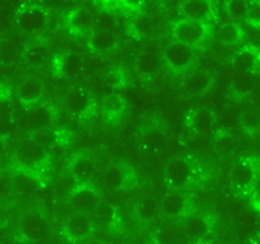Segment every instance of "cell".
<instances>
[{"instance_id": "obj_1", "label": "cell", "mask_w": 260, "mask_h": 244, "mask_svg": "<svg viewBox=\"0 0 260 244\" xmlns=\"http://www.w3.org/2000/svg\"><path fill=\"white\" fill-rule=\"evenodd\" d=\"M195 55H197L195 46L173 41L161 49V64L171 73H182L193 65Z\"/></svg>"}, {"instance_id": "obj_2", "label": "cell", "mask_w": 260, "mask_h": 244, "mask_svg": "<svg viewBox=\"0 0 260 244\" xmlns=\"http://www.w3.org/2000/svg\"><path fill=\"white\" fill-rule=\"evenodd\" d=\"M13 20L16 29L23 35H41L47 26V12L38 4H21Z\"/></svg>"}, {"instance_id": "obj_3", "label": "cell", "mask_w": 260, "mask_h": 244, "mask_svg": "<svg viewBox=\"0 0 260 244\" xmlns=\"http://www.w3.org/2000/svg\"><path fill=\"white\" fill-rule=\"evenodd\" d=\"M169 33L173 41H179V43L199 47L203 41L207 39L210 33V26H208V21L185 20L179 16L177 20L171 23Z\"/></svg>"}, {"instance_id": "obj_4", "label": "cell", "mask_w": 260, "mask_h": 244, "mask_svg": "<svg viewBox=\"0 0 260 244\" xmlns=\"http://www.w3.org/2000/svg\"><path fill=\"white\" fill-rule=\"evenodd\" d=\"M258 179V160L242 158L230 169V181L239 192H249Z\"/></svg>"}, {"instance_id": "obj_5", "label": "cell", "mask_w": 260, "mask_h": 244, "mask_svg": "<svg viewBox=\"0 0 260 244\" xmlns=\"http://www.w3.org/2000/svg\"><path fill=\"white\" fill-rule=\"evenodd\" d=\"M65 197H67L69 203L75 210L91 214V211L100 205L101 189L93 186V182H89V184H78L77 182L67 194H65Z\"/></svg>"}, {"instance_id": "obj_6", "label": "cell", "mask_w": 260, "mask_h": 244, "mask_svg": "<svg viewBox=\"0 0 260 244\" xmlns=\"http://www.w3.org/2000/svg\"><path fill=\"white\" fill-rule=\"evenodd\" d=\"M193 176L192 161L185 157H174L166 161L162 177L171 189H184Z\"/></svg>"}, {"instance_id": "obj_7", "label": "cell", "mask_w": 260, "mask_h": 244, "mask_svg": "<svg viewBox=\"0 0 260 244\" xmlns=\"http://www.w3.org/2000/svg\"><path fill=\"white\" fill-rule=\"evenodd\" d=\"M181 226L184 233L189 236L190 239H202L211 233V230H213V226H215V220L208 214L189 208L181 217Z\"/></svg>"}, {"instance_id": "obj_8", "label": "cell", "mask_w": 260, "mask_h": 244, "mask_svg": "<svg viewBox=\"0 0 260 244\" xmlns=\"http://www.w3.org/2000/svg\"><path fill=\"white\" fill-rule=\"evenodd\" d=\"M230 67L236 73H254L260 72V47L255 44H244L230 59Z\"/></svg>"}, {"instance_id": "obj_9", "label": "cell", "mask_w": 260, "mask_h": 244, "mask_svg": "<svg viewBox=\"0 0 260 244\" xmlns=\"http://www.w3.org/2000/svg\"><path fill=\"white\" fill-rule=\"evenodd\" d=\"M65 171H67V176H70L75 182L89 184V182H93L96 166L89 155L75 153L69 158L67 165H65Z\"/></svg>"}, {"instance_id": "obj_10", "label": "cell", "mask_w": 260, "mask_h": 244, "mask_svg": "<svg viewBox=\"0 0 260 244\" xmlns=\"http://www.w3.org/2000/svg\"><path fill=\"white\" fill-rule=\"evenodd\" d=\"M63 108L70 112L73 117L85 119L93 111V100L85 88H70L63 96Z\"/></svg>"}, {"instance_id": "obj_11", "label": "cell", "mask_w": 260, "mask_h": 244, "mask_svg": "<svg viewBox=\"0 0 260 244\" xmlns=\"http://www.w3.org/2000/svg\"><path fill=\"white\" fill-rule=\"evenodd\" d=\"M93 220L91 215H88L86 211H78L75 210V214H72L63 225V234L65 238H69L70 241H80L86 238L93 230Z\"/></svg>"}, {"instance_id": "obj_12", "label": "cell", "mask_w": 260, "mask_h": 244, "mask_svg": "<svg viewBox=\"0 0 260 244\" xmlns=\"http://www.w3.org/2000/svg\"><path fill=\"white\" fill-rule=\"evenodd\" d=\"M177 10L181 18L208 21L215 13V5L213 0H181Z\"/></svg>"}, {"instance_id": "obj_13", "label": "cell", "mask_w": 260, "mask_h": 244, "mask_svg": "<svg viewBox=\"0 0 260 244\" xmlns=\"http://www.w3.org/2000/svg\"><path fill=\"white\" fill-rule=\"evenodd\" d=\"M189 208V197L182 189H169L159 199V210L166 217H182Z\"/></svg>"}, {"instance_id": "obj_14", "label": "cell", "mask_w": 260, "mask_h": 244, "mask_svg": "<svg viewBox=\"0 0 260 244\" xmlns=\"http://www.w3.org/2000/svg\"><path fill=\"white\" fill-rule=\"evenodd\" d=\"M20 234L26 241H43L47 236V222L43 215H39L38 211H31V214L24 215L20 222Z\"/></svg>"}, {"instance_id": "obj_15", "label": "cell", "mask_w": 260, "mask_h": 244, "mask_svg": "<svg viewBox=\"0 0 260 244\" xmlns=\"http://www.w3.org/2000/svg\"><path fill=\"white\" fill-rule=\"evenodd\" d=\"M128 179L130 171L127 169V166L122 165V163H114V165H109L103 171L98 187L101 191H117L127 186Z\"/></svg>"}, {"instance_id": "obj_16", "label": "cell", "mask_w": 260, "mask_h": 244, "mask_svg": "<svg viewBox=\"0 0 260 244\" xmlns=\"http://www.w3.org/2000/svg\"><path fill=\"white\" fill-rule=\"evenodd\" d=\"M63 23L72 35H85L94 29V15L86 8H73L65 15Z\"/></svg>"}, {"instance_id": "obj_17", "label": "cell", "mask_w": 260, "mask_h": 244, "mask_svg": "<svg viewBox=\"0 0 260 244\" xmlns=\"http://www.w3.org/2000/svg\"><path fill=\"white\" fill-rule=\"evenodd\" d=\"M116 46V35L112 29H91L86 38V47L93 54H104L109 52Z\"/></svg>"}, {"instance_id": "obj_18", "label": "cell", "mask_w": 260, "mask_h": 244, "mask_svg": "<svg viewBox=\"0 0 260 244\" xmlns=\"http://www.w3.org/2000/svg\"><path fill=\"white\" fill-rule=\"evenodd\" d=\"M185 122L195 134H210L215 127L216 117L213 111H210L208 108H199L187 114Z\"/></svg>"}, {"instance_id": "obj_19", "label": "cell", "mask_w": 260, "mask_h": 244, "mask_svg": "<svg viewBox=\"0 0 260 244\" xmlns=\"http://www.w3.org/2000/svg\"><path fill=\"white\" fill-rule=\"evenodd\" d=\"M24 119H26L28 126L35 130H46L51 127L52 122V111L44 103H35L26 108L24 112Z\"/></svg>"}, {"instance_id": "obj_20", "label": "cell", "mask_w": 260, "mask_h": 244, "mask_svg": "<svg viewBox=\"0 0 260 244\" xmlns=\"http://www.w3.org/2000/svg\"><path fill=\"white\" fill-rule=\"evenodd\" d=\"M161 64V52L153 51V49H143L135 59V70L138 75L148 78L156 73Z\"/></svg>"}, {"instance_id": "obj_21", "label": "cell", "mask_w": 260, "mask_h": 244, "mask_svg": "<svg viewBox=\"0 0 260 244\" xmlns=\"http://www.w3.org/2000/svg\"><path fill=\"white\" fill-rule=\"evenodd\" d=\"M16 96H18L20 103L28 108V106L39 103L41 96H43V85L35 78H24L21 80L18 86H16Z\"/></svg>"}, {"instance_id": "obj_22", "label": "cell", "mask_w": 260, "mask_h": 244, "mask_svg": "<svg viewBox=\"0 0 260 244\" xmlns=\"http://www.w3.org/2000/svg\"><path fill=\"white\" fill-rule=\"evenodd\" d=\"M211 85V77L208 75L207 72H192L189 75L185 77L182 89L190 96H202L208 92V88Z\"/></svg>"}, {"instance_id": "obj_23", "label": "cell", "mask_w": 260, "mask_h": 244, "mask_svg": "<svg viewBox=\"0 0 260 244\" xmlns=\"http://www.w3.org/2000/svg\"><path fill=\"white\" fill-rule=\"evenodd\" d=\"M21 57H23L24 64L29 65V67H39V65H43L47 60L49 47L46 43H43V41H35V43L28 44L23 49Z\"/></svg>"}, {"instance_id": "obj_24", "label": "cell", "mask_w": 260, "mask_h": 244, "mask_svg": "<svg viewBox=\"0 0 260 244\" xmlns=\"http://www.w3.org/2000/svg\"><path fill=\"white\" fill-rule=\"evenodd\" d=\"M151 31V21L150 18L142 12H135L128 18L127 23V33L134 39H145Z\"/></svg>"}, {"instance_id": "obj_25", "label": "cell", "mask_w": 260, "mask_h": 244, "mask_svg": "<svg viewBox=\"0 0 260 244\" xmlns=\"http://www.w3.org/2000/svg\"><path fill=\"white\" fill-rule=\"evenodd\" d=\"M213 39L216 41L218 44H236L239 43L242 39V29H241V24L238 23H226V24H221L219 28L215 29L213 33Z\"/></svg>"}, {"instance_id": "obj_26", "label": "cell", "mask_w": 260, "mask_h": 244, "mask_svg": "<svg viewBox=\"0 0 260 244\" xmlns=\"http://www.w3.org/2000/svg\"><path fill=\"white\" fill-rule=\"evenodd\" d=\"M249 5H250V0H224L223 2V8H224V13L228 15V18L238 24L246 21Z\"/></svg>"}, {"instance_id": "obj_27", "label": "cell", "mask_w": 260, "mask_h": 244, "mask_svg": "<svg viewBox=\"0 0 260 244\" xmlns=\"http://www.w3.org/2000/svg\"><path fill=\"white\" fill-rule=\"evenodd\" d=\"M137 217L142 222H151V220L159 214V200L154 197H142L137 202Z\"/></svg>"}, {"instance_id": "obj_28", "label": "cell", "mask_w": 260, "mask_h": 244, "mask_svg": "<svg viewBox=\"0 0 260 244\" xmlns=\"http://www.w3.org/2000/svg\"><path fill=\"white\" fill-rule=\"evenodd\" d=\"M165 140H166V134L161 127H150V129H146L142 135L143 148L148 151L159 150L162 143H165Z\"/></svg>"}, {"instance_id": "obj_29", "label": "cell", "mask_w": 260, "mask_h": 244, "mask_svg": "<svg viewBox=\"0 0 260 244\" xmlns=\"http://www.w3.org/2000/svg\"><path fill=\"white\" fill-rule=\"evenodd\" d=\"M78 70H80V60L75 55L67 54L57 59V73H59L60 77H65V78L75 77Z\"/></svg>"}, {"instance_id": "obj_30", "label": "cell", "mask_w": 260, "mask_h": 244, "mask_svg": "<svg viewBox=\"0 0 260 244\" xmlns=\"http://www.w3.org/2000/svg\"><path fill=\"white\" fill-rule=\"evenodd\" d=\"M257 226V218L254 214H244L238 222H236V233L241 234V236H250L254 233Z\"/></svg>"}, {"instance_id": "obj_31", "label": "cell", "mask_w": 260, "mask_h": 244, "mask_svg": "<svg viewBox=\"0 0 260 244\" xmlns=\"http://www.w3.org/2000/svg\"><path fill=\"white\" fill-rule=\"evenodd\" d=\"M252 75L249 73H238V77H234L231 81V86L234 89V93L238 95H247L252 89Z\"/></svg>"}, {"instance_id": "obj_32", "label": "cell", "mask_w": 260, "mask_h": 244, "mask_svg": "<svg viewBox=\"0 0 260 244\" xmlns=\"http://www.w3.org/2000/svg\"><path fill=\"white\" fill-rule=\"evenodd\" d=\"M16 57H18V51H16V46L12 41L0 39V62L12 64L16 60Z\"/></svg>"}, {"instance_id": "obj_33", "label": "cell", "mask_w": 260, "mask_h": 244, "mask_svg": "<svg viewBox=\"0 0 260 244\" xmlns=\"http://www.w3.org/2000/svg\"><path fill=\"white\" fill-rule=\"evenodd\" d=\"M246 23L252 29L260 31V0H250Z\"/></svg>"}, {"instance_id": "obj_34", "label": "cell", "mask_w": 260, "mask_h": 244, "mask_svg": "<svg viewBox=\"0 0 260 244\" xmlns=\"http://www.w3.org/2000/svg\"><path fill=\"white\" fill-rule=\"evenodd\" d=\"M114 24H116V21H114V16L108 10L100 12L98 15H94V28H98V29H112Z\"/></svg>"}, {"instance_id": "obj_35", "label": "cell", "mask_w": 260, "mask_h": 244, "mask_svg": "<svg viewBox=\"0 0 260 244\" xmlns=\"http://www.w3.org/2000/svg\"><path fill=\"white\" fill-rule=\"evenodd\" d=\"M242 124L244 127H246V130H254V129H258L260 130V116H258V112L254 109V108H250L247 109L246 112L242 114Z\"/></svg>"}, {"instance_id": "obj_36", "label": "cell", "mask_w": 260, "mask_h": 244, "mask_svg": "<svg viewBox=\"0 0 260 244\" xmlns=\"http://www.w3.org/2000/svg\"><path fill=\"white\" fill-rule=\"evenodd\" d=\"M169 189H171V187H169L168 182L165 181V177H162L161 181H159V179H154V181L151 182V189H150V191H151V195H153V197L159 200Z\"/></svg>"}, {"instance_id": "obj_37", "label": "cell", "mask_w": 260, "mask_h": 244, "mask_svg": "<svg viewBox=\"0 0 260 244\" xmlns=\"http://www.w3.org/2000/svg\"><path fill=\"white\" fill-rule=\"evenodd\" d=\"M143 4H145V0H119L117 5L124 7L125 10L135 13V12H140V8H142Z\"/></svg>"}, {"instance_id": "obj_38", "label": "cell", "mask_w": 260, "mask_h": 244, "mask_svg": "<svg viewBox=\"0 0 260 244\" xmlns=\"http://www.w3.org/2000/svg\"><path fill=\"white\" fill-rule=\"evenodd\" d=\"M12 117V104L7 98H0V120H8Z\"/></svg>"}, {"instance_id": "obj_39", "label": "cell", "mask_w": 260, "mask_h": 244, "mask_svg": "<svg viewBox=\"0 0 260 244\" xmlns=\"http://www.w3.org/2000/svg\"><path fill=\"white\" fill-rule=\"evenodd\" d=\"M153 2H156V4H166L168 0H153Z\"/></svg>"}, {"instance_id": "obj_40", "label": "cell", "mask_w": 260, "mask_h": 244, "mask_svg": "<svg viewBox=\"0 0 260 244\" xmlns=\"http://www.w3.org/2000/svg\"><path fill=\"white\" fill-rule=\"evenodd\" d=\"M258 179H260V160H258Z\"/></svg>"}]
</instances>
